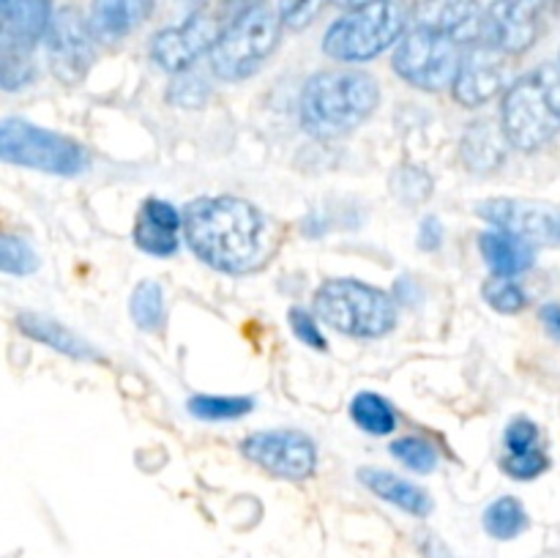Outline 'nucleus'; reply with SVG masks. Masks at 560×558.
Segmentation results:
<instances>
[{
  "instance_id": "nucleus-17",
  "label": "nucleus",
  "mask_w": 560,
  "mask_h": 558,
  "mask_svg": "<svg viewBox=\"0 0 560 558\" xmlns=\"http://www.w3.org/2000/svg\"><path fill=\"white\" fill-rule=\"evenodd\" d=\"M180 230H184V213L173 202L151 197L142 202L131 235H135V244L148 255L170 257L178 252Z\"/></svg>"
},
{
  "instance_id": "nucleus-8",
  "label": "nucleus",
  "mask_w": 560,
  "mask_h": 558,
  "mask_svg": "<svg viewBox=\"0 0 560 558\" xmlns=\"http://www.w3.org/2000/svg\"><path fill=\"white\" fill-rule=\"evenodd\" d=\"M463 58V44L416 22V27L405 31V36L399 38L392 66L413 88L443 91V88L454 85Z\"/></svg>"
},
{
  "instance_id": "nucleus-13",
  "label": "nucleus",
  "mask_w": 560,
  "mask_h": 558,
  "mask_svg": "<svg viewBox=\"0 0 560 558\" xmlns=\"http://www.w3.org/2000/svg\"><path fill=\"white\" fill-rule=\"evenodd\" d=\"M545 0H492L485 16V42L506 55H523L541 33Z\"/></svg>"
},
{
  "instance_id": "nucleus-6",
  "label": "nucleus",
  "mask_w": 560,
  "mask_h": 558,
  "mask_svg": "<svg viewBox=\"0 0 560 558\" xmlns=\"http://www.w3.org/2000/svg\"><path fill=\"white\" fill-rule=\"evenodd\" d=\"M282 36V20L268 5H246L235 14V20L219 36L217 47L211 49V69L219 80L241 82L255 74L271 53L277 49Z\"/></svg>"
},
{
  "instance_id": "nucleus-28",
  "label": "nucleus",
  "mask_w": 560,
  "mask_h": 558,
  "mask_svg": "<svg viewBox=\"0 0 560 558\" xmlns=\"http://www.w3.org/2000/svg\"><path fill=\"white\" fill-rule=\"evenodd\" d=\"M481 293H485L487 304L495 312H503V315H514V312L525 310V304H528V295H525V290L512 277L487 279Z\"/></svg>"
},
{
  "instance_id": "nucleus-10",
  "label": "nucleus",
  "mask_w": 560,
  "mask_h": 558,
  "mask_svg": "<svg viewBox=\"0 0 560 558\" xmlns=\"http://www.w3.org/2000/svg\"><path fill=\"white\" fill-rule=\"evenodd\" d=\"M93 31L91 22L77 9H60L52 16L44 47H47L49 71L66 85H74L88 74L93 63Z\"/></svg>"
},
{
  "instance_id": "nucleus-16",
  "label": "nucleus",
  "mask_w": 560,
  "mask_h": 558,
  "mask_svg": "<svg viewBox=\"0 0 560 558\" xmlns=\"http://www.w3.org/2000/svg\"><path fill=\"white\" fill-rule=\"evenodd\" d=\"M52 0H3L0 53L31 55L52 25Z\"/></svg>"
},
{
  "instance_id": "nucleus-32",
  "label": "nucleus",
  "mask_w": 560,
  "mask_h": 558,
  "mask_svg": "<svg viewBox=\"0 0 560 558\" xmlns=\"http://www.w3.org/2000/svg\"><path fill=\"white\" fill-rule=\"evenodd\" d=\"M328 0H279V20L282 25L293 27V31H301L310 22L317 20V14L323 11Z\"/></svg>"
},
{
  "instance_id": "nucleus-34",
  "label": "nucleus",
  "mask_w": 560,
  "mask_h": 558,
  "mask_svg": "<svg viewBox=\"0 0 560 558\" xmlns=\"http://www.w3.org/2000/svg\"><path fill=\"white\" fill-rule=\"evenodd\" d=\"M290 328H293L295 337L304 345L315 350H326V337H323L320 326L315 323V317L304 310V306H293L290 310Z\"/></svg>"
},
{
  "instance_id": "nucleus-24",
  "label": "nucleus",
  "mask_w": 560,
  "mask_h": 558,
  "mask_svg": "<svg viewBox=\"0 0 560 558\" xmlns=\"http://www.w3.org/2000/svg\"><path fill=\"white\" fill-rule=\"evenodd\" d=\"M485 528L495 539H514L528 528V512L514 496H503L487 507Z\"/></svg>"
},
{
  "instance_id": "nucleus-20",
  "label": "nucleus",
  "mask_w": 560,
  "mask_h": 558,
  "mask_svg": "<svg viewBox=\"0 0 560 558\" xmlns=\"http://www.w3.org/2000/svg\"><path fill=\"white\" fill-rule=\"evenodd\" d=\"M479 249L487 266L498 274V277H517V274L528 271L536 260L534 244H528L520 235L506 233V230H492V233L479 235Z\"/></svg>"
},
{
  "instance_id": "nucleus-33",
  "label": "nucleus",
  "mask_w": 560,
  "mask_h": 558,
  "mask_svg": "<svg viewBox=\"0 0 560 558\" xmlns=\"http://www.w3.org/2000/svg\"><path fill=\"white\" fill-rule=\"evenodd\" d=\"M208 82L202 80V77H195V74H178L175 77V82L170 85V102L180 104V107H200L202 102L208 98Z\"/></svg>"
},
{
  "instance_id": "nucleus-31",
  "label": "nucleus",
  "mask_w": 560,
  "mask_h": 558,
  "mask_svg": "<svg viewBox=\"0 0 560 558\" xmlns=\"http://www.w3.org/2000/svg\"><path fill=\"white\" fill-rule=\"evenodd\" d=\"M503 443H506V454H528L536 452L539 446V427L530 419L520 416L503 432Z\"/></svg>"
},
{
  "instance_id": "nucleus-18",
  "label": "nucleus",
  "mask_w": 560,
  "mask_h": 558,
  "mask_svg": "<svg viewBox=\"0 0 560 558\" xmlns=\"http://www.w3.org/2000/svg\"><path fill=\"white\" fill-rule=\"evenodd\" d=\"M16 326H20V332L25 334V337L47 345V348L58 350V353L71 356V359L102 361V353H98L88 339H82L80 334L66 328L63 323H58L55 317L38 315V312H22V315L16 317Z\"/></svg>"
},
{
  "instance_id": "nucleus-12",
  "label": "nucleus",
  "mask_w": 560,
  "mask_h": 558,
  "mask_svg": "<svg viewBox=\"0 0 560 558\" xmlns=\"http://www.w3.org/2000/svg\"><path fill=\"white\" fill-rule=\"evenodd\" d=\"M479 217L528 244H560V211L547 202L498 197L479 202Z\"/></svg>"
},
{
  "instance_id": "nucleus-27",
  "label": "nucleus",
  "mask_w": 560,
  "mask_h": 558,
  "mask_svg": "<svg viewBox=\"0 0 560 558\" xmlns=\"http://www.w3.org/2000/svg\"><path fill=\"white\" fill-rule=\"evenodd\" d=\"M392 454L399 460V463L408 465L410 470H416V474H430V470H435L438 465V449L432 446L427 438H416V435L397 438V441L392 443Z\"/></svg>"
},
{
  "instance_id": "nucleus-37",
  "label": "nucleus",
  "mask_w": 560,
  "mask_h": 558,
  "mask_svg": "<svg viewBox=\"0 0 560 558\" xmlns=\"http://www.w3.org/2000/svg\"><path fill=\"white\" fill-rule=\"evenodd\" d=\"M334 5H339V9H361V5H370V3H377V0H331Z\"/></svg>"
},
{
  "instance_id": "nucleus-2",
  "label": "nucleus",
  "mask_w": 560,
  "mask_h": 558,
  "mask_svg": "<svg viewBox=\"0 0 560 558\" xmlns=\"http://www.w3.org/2000/svg\"><path fill=\"white\" fill-rule=\"evenodd\" d=\"M381 102L375 77L355 69L317 71L301 91V126L317 140H337L364 124Z\"/></svg>"
},
{
  "instance_id": "nucleus-19",
  "label": "nucleus",
  "mask_w": 560,
  "mask_h": 558,
  "mask_svg": "<svg viewBox=\"0 0 560 558\" xmlns=\"http://www.w3.org/2000/svg\"><path fill=\"white\" fill-rule=\"evenodd\" d=\"M151 3L153 0H93L88 14L93 36L104 44L120 42L145 20Z\"/></svg>"
},
{
  "instance_id": "nucleus-26",
  "label": "nucleus",
  "mask_w": 560,
  "mask_h": 558,
  "mask_svg": "<svg viewBox=\"0 0 560 558\" xmlns=\"http://www.w3.org/2000/svg\"><path fill=\"white\" fill-rule=\"evenodd\" d=\"M255 408L252 397H217V394H195L189 399V414L206 421L241 419Z\"/></svg>"
},
{
  "instance_id": "nucleus-23",
  "label": "nucleus",
  "mask_w": 560,
  "mask_h": 558,
  "mask_svg": "<svg viewBox=\"0 0 560 558\" xmlns=\"http://www.w3.org/2000/svg\"><path fill=\"white\" fill-rule=\"evenodd\" d=\"M350 416L370 435H388V432L397 430V410L392 408L386 397L375 392L355 394L353 403H350Z\"/></svg>"
},
{
  "instance_id": "nucleus-7",
  "label": "nucleus",
  "mask_w": 560,
  "mask_h": 558,
  "mask_svg": "<svg viewBox=\"0 0 560 558\" xmlns=\"http://www.w3.org/2000/svg\"><path fill=\"white\" fill-rule=\"evenodd\" d=\"M0 156L9 164L69 178L85 173L91 164V156L80 142L22 118H5L0 126Z\"/></svg>"
},
{
  "instance_id": "nucleus-4",
  "label": "nucleus",
  "mask_w": 560,
  "mask_h": 558,
  "mask_svg": "<svg viewBox=\"0 0 560 558\" xmlns=\"http://www.w3.org/2000/svg\"><path fill=\"white\" fill-rule=\"evenodd\" d=\"M315 312L345 337L377 339L397 326V306L392 295L350 277L323 282L315 293Z\"/></svg>"
},
{
  "instance_id": "nucleus-9",
  "label": "nucleus",
  "mask_w": 560,
  "mask_h": 558,
  "mask_svg": "<svg viewBox=\"0 0 560 558\" xmlns=\"http://www.w3.org/2000/svg\"><path fill=\"white\" fill-rule=\"evenodd\" d=\"M241 452L260 465L268 474L279 476V479L301 481L310 479L317 468V446L310 435L299 430H266L252 432Z\"/></svg>"
},
{
  "instance_id": "nucleus-3",
  "label": "nucleus",
  "mask_w": 560,
  "mask_h": 558,
  "mask_svg": "<svg viewBox=\"0 0 560 558\" xmlns=\"http://www.w3.org/2000/svg\"><path fill=\"white\" fill-rule=\"evenodd\" d=\"M509 146L534 153L560 131V66L541 63L509 85L501 104Z\"/></svg>"
},
{
  "instance_id": "nucleus-5",
  "label": "nucleus",
  "mask_w": 560,
  "mask_h": 558,
  "mask_svg": "<svg viewBox=\"0 0 560 558\" xmlns=\"http://www.w3.org/2000/svg\"><path fill=\"white\" fill-rule=\"evenodd\" d=\"M405 27L408 5L402 0H377L339 16L323 36V53L339 63H366L399 44Z\"/></svg>"
},
{
  "instance_id": "nucleus-11",
  "label": "nucleus",
  "mask_w": 560,
  "mask_h": 558,
  "mask_svg": "<svg viewBox=\"0 0 560 558\" xmlns=\"http://www.w3.org/2000/svg\"><path fill=\"white\" fill-rule=\"evenodd\" d=\"M219 36H222L219 22L206 11H200V14H191L180 25L159 31L151 42V58L170 74H184L202 55H211Z\"/></svg>"
},
{
  "instance_id": "nucleus-30",
  "label": "nucleus",
  "mask_w": 560,
  "mask_h": 558,
  "mask_svg": "<svg viewBox=\"0 0 560 558\" xmlns=\"http://www.w3.org/2000/svg\"><path fill=\"white\" fill-rule=\"evenodd\" d=\"M501 468L506 470L512 479L528 481V479H536V476H541L547 468H550V457L545 454V449H536V452H528V454H506V457L501 460Z\"/></svg>"
},
{
  "instance_id": "nucleus-14",
  "label": "nucleus",
  "mask_w": 560,
  "mask_h": 558,
  "mask_svg": "<svg viewBox=\"0 0 560 558\" xmlns=\"http://www.w3.org/2000/svg\"><path fill=\"white\" fill-rule=\"evenodd\" d=\"M503 82H506V53L492 47L490 42H479L465 49L452 91L465 107H481L503 91Z\"/></svg>"
},
{
  "instance_id": "nucleus-29",
  "label": "nucleus",
  "mask_w": 560,
  "mask_h": 558,
  "mask_svg": "<svg viewBox=\"0 0 560 558\" xmlns=\"http://www.w3.org/2000/svg\"><path fill=\"white\" fill-rule=\"evenodd\" d=\"M0 268L5 274H14V277H27L38 268V257L27 241L9 233L0 241Z\"/></svg>"
},
{
  "instance_id": "nucleus-25",
  "label": "nucleus",
  "mask_w": 560,
  "mask_h": 558,
  "mask_svg": "<svg viewBox=\"0 0 560 558\" xmlns=\"http://www.w3.org/2000/svg\"><path fill=\"white\" fill-rule=\"evenodd\" d=\"M131 321L142 328V332H153L164 323V293L162 284L153 279H142L129 299Z\"/></svg>"
},
{
  "instance_id": "nucleus-22",
  "label": "nucleus",
  "mask_w": 560,
  "mask_h": 558,
  "mask_svg": "<svg viewBox=\"0 0 560 558\" xmlns=\"http://www.w3.org/2000/svg\"><path fill=\"white\" fill-rule=\"evenodd\" d=\"M506 135L503 129L492 126L490 120H476L463 137V159L476 173L495 170L498 164L506 162Z\"/></svg>"
},
{
  "instance_id": "nucleus-35",
  "label": "nucleus",
  "mask_w": 560,
  "mask_h": 558,
  "mask_svg": "<svg viewBox=\"0 0 560 558\" xmlns=\"http://www.w3.org/2000/svg\"><path fill=\"white\" fill-rule=\"evenodd\" d=\"M441 241H443V224L438 222L435 217H427L419 228V246L421 249L432 252L441 246Z\"/></svg>"
},
{
  "instance_id": "nucleus-1",
  "label": "nucleus",
  "mask_w": 560,
  "mask_h": 558,
  "mask_svg": "<svg viewBox=\"0 0 560 558\" xmlns=\"http://www.w3.org/2000/svg\"><path fill=\"white\" fill-rule=\"evenodd\" d=\"M184 239L206 266L224 274H249L271 255L266 213L233 195L191 200L184 208Z\"/></svg>"
},
{
  "instance_id": "nucleus-15",
  "label": "nucleus",
  "mask_w": 560,
  "mask_h": 558,
  "mask_svg": "<svg viewBox=\"0 0 560 558\" xmlns=\"http://www.w3.org/2000/svg\"><path fill=\"white\" fill-rule=\"evenodd\" d=\"M485 16L479 0H421L416 22L454 38L465 49L485 38Z\"/></svg>"
},
{
  "instance_id": "nucleus-21",
  "label": "nucleus",
  "mask_w": 560,
  "mask_h": 558,
  "mask_svg": "<svg viewBox=\"0 0 560 558\" xmlns=\"http://www.w3.org/2000/svg\"><path fill=\"white\" fill-rule=\"evenodd\" d=\"M359 479L370 487L375 496H381L383 501L394 503L402 512L416 514V518H427L432 512V498L427 496L421 487H416L413 481L402 479V476L392 474V470L383 468H361Z\"/></svg>"
},
{
  "instance_id": "nucleus-36",
  "label": "nucleus",
  "mask_w": 560,
  "mask_h": 558,
  "mask_svg": "<svg viewBox=\"0 0 560 558\" xmlns=\"http://www.w3.org/2000/svg\"><path fill=\"white\" fill-rule=\"evenodd\" d=\"M541 321L550 328V334L560 339V304H545L541 306Z\"/></svg>"
}]
</instances>
